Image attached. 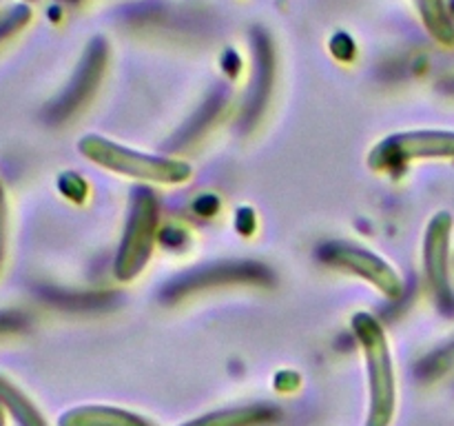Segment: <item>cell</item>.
I'll return each mask as SVG.
<instances>
[{"instance_id": "cell-1", "label": "cell", "mask_w": 454, "mask_h": 426, "mask_svg": "<svg viewBox=\"0 0 454 426\" xmlns=\"http://www.w3.org/2000/svg\"><path fill=\"white\" fill-rule=\"evenodd\" d=\"M353 331L362 344L368 368L371 408H368L366 426H390L397 408V382H395L388 337L380 320L371 313L355 315Z\"/></svg>"}, {"instance_id": "cell-2", "label": "cell", "mask_w": 454, "mask_h": 426, "mask_svg": "<svg viewBox=\"0 0 454 426\" xmlns=\"http://www.w3.org/2000/svg\"><path fill=\"white\" fill-rule=\"evenodd\" d=\"M78 149L84 158H89L98 167L120 173V176L136 178V180L158 182V185H182L193 173L191 164L182 162V160L160 158V155L133 151L129 146L109 140V138L98 136V133L80 138Z\"/></svg>"}, {"instance_id": "cell-3", "label": "cell", "mask_w": 454, "mask_h": 426, "mask_svg": "<svg viewBox=\"0 0 454 426\" xmlns=\"http://www.w3.org/2000/svg\"><path fill=\"white\" fill-rule=\"evenodd\" d=\"M158 222L160 207L153 191H136L131 211H129L127 229L122 233V242H120L114 264L115 278L120 282H129L146 266L155 240H158Z\"/></svg>"}, {"instance_id": "cell-4", "label": "cell", "mask_w": 454, "mask_h": 426, "mask_svg": "<svg viewBox=\"0 0 454 426\" xmlns=\"http://www.w3.org/2000/svg\"><path fill=\"white\" fill-rule=\"evenodd\" d=\"M417 160H454V131L424 129L384 138L368 155L375 171H397Z\"/></svg>"}, {"instance_id": "cell-5", "label": "cell", "mask_w": 454, "mask_h": 426, "mask_svg": "<svg viewBox=\"0 0 454 426\" xmlns=\"http://www.w3.org/2000/svg\"><path fill=\"white\" fill-rule=\"evenodd\" d=\"M106 65H109V43L102 36H96L89 43V47L84 49L82 58H80L78 67H75L74 78L69 80L65 91L58 96V100L49 106V120L60 122V120L69 118L75 111L82 109L91 100L93 93L98 91V87H100Z\"/></svg>"}, {"instance_id": "cell-6", "label": "cell", "mask_w": 454, "mask_h": 426, "mask_svg": "<svg viewBox=\"0 0 454 426\" xmlns=\"http://www.w3.org/2000/svg\"><path fill=\"white\" fill-rule=\"evenodd\" d=\"M319 260L324 264L333 266V269L359 275V278L371 282L372 287H377L384 296L393 297V300H397L403 291L402 278H399L397 271L388 262L381 260L380 256L359 247V244L328 242L319 248Z\"/></svg>"}, {"instance_id": "cell-7", "label": "cell", "mask_w": 454, "mask_h": 426, "mask_svg": "<svg viewBox=\"0 0 454 426\" xmlns=\"http://www.w3.org/2000/svg\"><path fill=\"white\" fill-rule=\"evenodd\" d=\"M454 217L452 213L439 211L428 222L424 238V269L430 291L439 306L446 311L454 309V291L450 282V242Z\"/></svg>"}, {"instance_id": "cell-8", "label": "cell", "mask_w": 454, "mask_h": 426, "mask_svg": "<svg viewBox=\"0 0 454 426\" xmlns=\"http://www.w3.org/2000/svg\"><path fill=\"white\" fill-rule=\"evenodd\" d=\"M266 278H269L266 269H262L260 264H247V262H239V264L204 266V269L193 271V273H186L182 275V278H177L176 282L164 291V296L180 297L191 291L215 287V284H239V282L262 284Z\"/></svg>"}, {"instance_id": "cell-9", "label": "cell", "mask_w": 454, "mask_h": 426, "mask_svg": "<svg viewBox=\"0 0 454 426\" xmlns=\"http://www.w3.org/2000/svg\"><path fill=\"white\" fill-rule=\"evenodd\" d=\"M58 426H153L145 417L118 406H78L67 411Z\"/></svg>"}, {"instance_id": "cell-10", "label": "cell", "mask_w": 454, "mask_h": 426, "mask_svg": "<svg viewBox=\"0 0 454 426\" xmlns=\"http://www.w3.org/2000/svg\"><path fill=\"white\" fill-rule=\"evenodd\" d=\"M279 413L273 406H239L191 420L182 426H273Z\"/></svg>"}, {"instance_id": "cell-11", "label": "cell", "mask_w": 454, "mask_h": 426, "mask_svg": "<svg viewBox=\"0 0 454 426\" xmlns=\"http://www.w3.org/2000/svg\"><path fill=\"white\" fill-rule=\"evenodd\" d=\"M0 406L7 408L20 426H47V420L35 408V404L3 375H0Z\"/></svg>"}, {"instance_id": "cell-12", "label": "cell", "mask_w": 454, "mask_h": 426, "mask_svg": "<svg viewBox=\"0 0 454 426\" xmlns=\"http://www.w3.org/2000/svg\"><path fill=\"white\" fill-rule=\"evenodd\" d=\"M417 7L428 34L443 47H454V20L448 13L446 0H417Z\"/></svg>"}, {"instance_id": "cell-13", "label": "cell", "mask_w": 454, "mask_h": 426, "mask_svg": "<svg viewBox=\"0 0 454 426\" xmlns=\"http://www.w3.org/2000/svg\"><path fill=\"white\" fill-rule=\"evenodd\" d=\"M29 18L31 12L25 4H18V7H12L7 13H3L0 16V43H4L9 36L18 34L29 22Z\"/></svg>"}, {"instance_id": "cell-14", "label": "cell", "mask_w": 454, "mask_h": 426, "mask_svg": "<svg viewBox=\"0 0 454 426\" xmlns=\"http://www.w3.org/2000/svg\"><path fill=\"white\" fill-rule=\"evenodd\" d=\"M424 375L426 377H437V375H443L446 371H450L454 368V340L448 342L443 349H439L437 353L430 355L428 359L424 362Z\"/></svg>"}, {"instance_id": "cell-15", "label": "cell", "mask_w": 454, "mask_h": 426, "mask_svg": "<svg viewBox=\"0 0 454 426\" xmlns=\"http://www.w3.org/2000/svg\"><path fill=\"white\" fill-rule=\"evenodd\" d=\"M4 247H7V200H4L3 185H0V269H3Z\"/></svg>"}, {"instance_id": "cell-16", "label": "cell", "mask_w": 454, "mask_h": 426, "mask_svg": "<svg viewBox=\"0 0 454 426\" xmlns=\"http://www.w3.org/2000/svg\"><path fill=\"white\" fill-rule=\"evenodd\" d=\"M22 327V318L12 311H0V335H7V333L18 331Z\"/></svg>"}, {"instance_id": "cell-17", "label": "cell", "mask_w": 454, "mask_h": 426, "mask_svg": "<svg viewBox=\"0 0 454 426\" xmlns=\"http://www.w3.org/2000/svg\"><path fill=\"white\" fill-rule=\"evenodd\" d=\"M446 91H448V93H452V96H454V80H452V83H448V84H446Z\"/></svg>"}, {"instance_id": "cell-18", "label": "cell", "mask_w": 454, "mask_h": 426, "mask_svg": "<svg viewBox=\"0 0 454 426\" xmlns=\"http://www.w3.org/2000/svg\"><path fill=\"white\" fill-rule=\"evenodd\" d=\"M0 426H4V408L0 406Z\"/></svg>"}]
</instances>
